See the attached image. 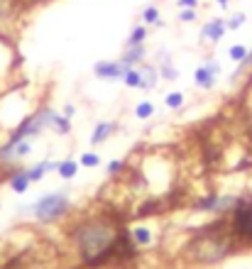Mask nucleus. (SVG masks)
Wrapping results in <instances>:
<instances>
[{"label": "nucleus", "mask_w": 252, "mask_h": 269, "mask_svg": "<svg viewBox=\"0 0 252 269\" xmlns=\"http://www.w3.org/2000/svg\"><path fill=\"white\" fill-rule=\"evenodd\" d=\"M125 230L120 220H115L108 213H93L81 218L78 223L69 228V240L76 247L78 257L86 267H103V262L108 259L110 250L115 247L120 233Z\"/></svg>", "instance_id": "f257e3e1"}, {"label": "nucleus", "mask_w": 252, "mask_h": 269, "mask_svg": "<svg viewBox=\"0 0 252 269\" xmlns=\"http://www.w3.org/2000/svg\"><path fill=\"white\" fill-rule=\"evenodd\" d=\"M242 252L240 242L235 240L228 218H218L213 223H203L194 228V235L186 240L181 255L191 264H218L223 259Z\"/></svg>", "instance_id": "f03ea898"}, {"label": "nucleus", "mask_w": 252, "mask_h": 269, "mask_svg": "<svg viewBox=\"0 0 252 269\" xmlns=\"http://www.w3.org/2000/svg\"><path fill=\"white\" fill-rule=\"evenodd\" d=\"M230 230L242 250H252V193L245 191L242 196H235V206L230 211Z\"/></svg>", "instance_id": "7ed1b4c3"}, {"label": "nucleus", "mask_w": 252, "mask_h": 269, "mask_svg": "<svg viewBox=\"0 0 252 269\" xmlns=\"http://www.w3.org/2000/svg\"><path fill=\"white\" fill-rule=\"evenodd\" d=\"M69 211H71V201L66 198L64 193H47L37 203H32V208H30L34 220H39V223H56Z\"/></svg>", "instance_id": "20e7f679"}, {"label": "nucleus", "mask_w": 252, "mask_h": 269, "mask_svg": "<svg viewBox=\"0 0 252 269\" xmlns=\"http://www.w3.org/2000/svg\"><path fill=\"white\" fill-rule=\"evenodd\" d=\"M218 74H220V64H218V61H216V59H213V61H206L201 69L194 71V83L201 86L203 91H211L213 86H216Z\"/></svg>", "instance_id": "39448f33"}, {"label": "nucleus", "mask_w": 252, "mask_h": 269, "mask_svg": "<svg viewBox=\"0 0 252 269\" xmlns=\"http://www.w3.org/2000/svg\"><path fill=\"white\" fill-rule=\"evenodd\" d=\"M125 69L128 66L122 64L120 59L118 61H98L93 66V74H96V79H103V81H120Z\"/></svg>", "instance_id": "423d86ee"}, {"label": "nucleus", "mask_w": 252, "mask_h": 269, "mask_svg": "<svg viewBox=\"0 0 252 269\" xmlns=\"http://www.w3.org/2000/svg\"><path fill=\"white\" fill-rule=\"evenodd\" d=\"M225 32H228L225 20H211V23L203 25V32H201V37H203V39H208L211 44H218L220 39L225 37Z\"/></svg>", "instance_id": "0eeeda50"}, {"label": "nucleus", "mask_w": 252, "mask_h": 269, "mask_svg": "<svg viewBox=\"0 0 252 269\" xmlns=\"http://www.w3.org/2000/svg\"><path fill=\"white\" fill-rule=\"evenodd\" d=\"M8 184H10V189L15 193H25V191L30 189V176H27V169H12L10 176H8Z\"/></svg>", "instance_id": "6e6552de"}, {"label": "nucleus", "mask_w": 252, "mask_h": 269, "mask_svg": "<svg viewBox=\"0 0 252 269\" xmlns=\"http://www.w3.org/2000/svg\"><path fill=\"white\" fill-rule=\"evenodd\" d=\"M144 54H147V52H144V44H130V47H125L120 61L125 66H137V64L144 61Z\"/></svg>", "instance_id": "1a4fd4ad"}, {"label": "nucleus", "mask_w": 252, "mask_h": 269, "mask_svg": "<svg viewBox=\"0 0 252 269\" xmlns=\"http://www.w3.org/2000/svg\"><path fill=\"white\" fill-rule=\"evenodd\" d=\"M56 167H59V162L44 159V162H37V164H32V167L27 169V176H30V181H42L44 174L47 171H56Z\"/></svg>", "instance_id": "9d476101"}, {"label": "nucleus", "mask_w": 252, "mask_h": 269, "mask_svg": "<svg viewBox=\"0 0 252 269\" xmlns=\"http://www.w3.org/2000/svg\"><path fill=\"white\" fill-rule=\"evenodd\" d=\"M115 130H118V123H98L96 125V130H93V134H91V145L93 147L103 145Z\"/></svg>", "instance_id": "9b49d317"}, {"label": "nucleus", "mask_w": 252, "mask_h": 269, "mask_svg": "<svg viewBox=\"0 0 252 269\" xmlns=\"http://www.w3.org/2000/svg\"><path fill=\"white\" fill-rule=\"evenodd\" d=\"M140 74H142V86H140V91H154L157 81H159V69L157 66H142L140 69Z\"/></svg>", "instance_id": "f8f14e48"}, {"label": "nucleus", "mask_w": 252, "mask_h": 269, "mask_svg": "<svg viewBox=\"0 0 252 269\" xmlns=\"http://www.w3.org/2000/svg\"><path fill=\"white\" fill-rule=\"evenodd\" d=\"M78 167H81V164H78V162H74V159H64V162H59L56 174H59L64 181H71V179H76Z\"/></svg>", "instance_id": "ddd939ff"}, {"label": "nucleus", "mask_w": 252, "mask_h": 269, "mask_svg": "<svg viewBox=\"0 0 252 269\" xmlns=\"http://www.w3.org/2000/svg\"><path fill=\"white\" fill-rule=\"evenodd\" d=\"M130 235L132 240H135V245H140V247H147L150 242H152V230L150 228H144V225H137V228H132L130 230Z\"/></svg>", "instance_id": "4468645a"}, {"label": "nucleus", "mask_w": 252, "mask_h": 269, "mask_svg": "<svg viewBox=\"0 0 252 269\" xmlns=\"http://www.w3.org/2000/svg\"><path fill=\"white\" fill-rule=\"evenodd\" d=\"M120 81L125 83V86H128V88H140V86H142V74H140V69L128 66Z\"/></svg>", "instance_id": "2eb2a0df"}, {"label": "nucleus", "mask_w": 252, "mask_h": 269, "mask_svg": "<svg viewBox=\"0 0 252 269\" xmlns=\"http://www.w3.org/2000/svg\"><path fill=\"white\" fill-rule=\"evenodd\" d=\"M52 127H54L56 134H69L71 132V118H66V115H61V113H54Z\"/></svg>", "instance_id": "dca6fc26"}, {"label": "nucleus", "mask_w": 252, "mask_h": 269, "mask_svg": "<svg viewBox=\"0 0 252 269\" xmlns=\"http://www.w3.org/2000/svg\"><path fill=\"white\" fill-rule=\"evenodd\" d=\"M154 115V103L152 101H142L135 105V118H140V120H150Z\"/></svg>", "instance_id": "f3484780"}, {"label": "nucleus", "mask_w": 252, "mask_h": 269, "mask_svg": "<svg viewBox=\"0 0 252 269\" xmlns=\"http://www.w3.org/2000/svg\"><path fill=\"white\" fill-rule=\"evenodd\" d=\"M144 39H147V30H144V27H132V32H130V37H128V44L125 47L144 44Z\"/></svg>", "instance_id": "a211bd4d"}, {"label": "nucleus", "mask_w": 252, "mask_h": 269, "mask_svg": "<svg viewBox=\"0 0 252 269\" xmlns=\"http://www.w3.org/2000/svg\"><path fill=\"white\" fill-rule=\"evenodd\" d=\"M245 20H247V15H245V12H235V15H230V17L225 20V27L235 32V30H240L242 25H245Z\"/></svg>", "instance_id": "6ab92c4d"}, {"label": "nucleus", "mask_w": 252, "mask_h": 269, "mask_svg": "<svg viewBox=\"0 0 252 269\" xmlns=\"http://www.w3.org/2000/svg\"><path fill=\"white\" fill-rule=\"evenodd\" d=\"M142 20H144V25H157V23H159V8H157V5L144 8V10H142Z\"/></svg>", "instance_id": "aec40b11"}, {"label": "nucleus", "mask_w": 252, "mask_h": 269, "mask_svg": "<svg viewBox=\"0 0 252 269\" xmlns=\"http://www.w3.org/2000/svg\"><path fill=\"white\" fill-rule=\"evenodd\" d=\"M166 108H172V110H179L181 105H184V93H166Z\"/></svg>", "instance_id": "412c9836"}, {"label": "nucleus", "mask_w": 252, "mask_h": 269, "mask_svg": "<svg viewBox=\"0 0 252 269\" xmlns=\"http://www.w3.org/2000/svg\"><path fill=\"white\" fill-rule=\"evenodd\" d=\"M245 54H247V47L245 44H233L230 49H228V56H230L235 64H240L242 59H245Z\"/></svg>", "instance_id": "4be33fe9"}, {"label": "nucleus", "mask_w": 252, "mask_h": 269, "mask_svg": "<svg viewBox=\"0 0 252 269\" xmlns=\"http://www.w3.org/2000/svg\"><path fill=\"white\" fill-rule=\"evenodd\" d=\"M78 164H81V167H100V157L96 152H83Z\"/></svg>", "instance_id": "5701e85b"}, {"label": "nucleus", "mask_w": 252, "mask_h": 269, "mask_svg": "<svg viewBox=\"0 0 252 269\" xmlns=\"http://www.w3.org/2000/svg\"><path fill=\"white\" fill-rule=\"evenodd\" d=\"M250 66H252V49H247V54H245V59H242L240 64H238V71L233 74V79H238V76H242V74H245V71H247Z\"/></svg>", "instance_id": "b1692460"}, {"label": "nucleus", "mask_w": 252, "mask_h": 269, "mask_svg": "<svg viewBox=\"0 0 252 269\" xmlns=\"http://www.w3.org/2000/svg\"><path fill=\"white\" fill-rule=\"evenodd\" d=\"M196 10L194 8H181V12H179V23H196Z\"/></svg>", "instance_id": "393cba45"}, {"label": "nucleus", "mask_w": 252, "mask_h": 269, "mask_svg": "<svg viewBox=\"0 0 252 269\" xmlns=\"http://www.w3.org/2000/svg\"><path fill=\"white\" fill-rule=\"evenodd\" d=\"M159 76H164L166 81H174L176 76H179V71H176V69L172 66V64H164V66L159 69Z\"/></svg>", "instance_id": "a878e982"}, {"label": "nucleus", "mask_w": 252, "mask_h": 269, "mask_svg": "<svg viewBox=\"0 0 252 269\" xmlns=\"http://www.w3.org/2000/svg\"><path fill=\"white\" fill-rule=\"evenodd\" d=\"M122 169H125V162H122V159H113V162L108 164V174L110 176H115V174H120Z\"/></svg>", "instance_id": "bb28decb"}, {"label": "nucleus", "mask_w": 252, "mask_h": 269, "mask_svg": "<svg viewBox=\"0 0 252 269\" xmlns=\"http://www.w3.org/2000/svg\"><path fill=\"white\" fill-rule=\"evenodd\" d=\"M176 5H179V8H194V10H196L198 0H176Z\"/></svg>", "instance_id": "cd10ccee"}, {"label": "nucleus", "mask_w": 252, "mask_h": 269, "mask_svg": "<svg viewBox=\"0 0 252 269\" xmlns=\"http://www.w3.org/2000/svg\"><path fill=\"white\" fill-rule=\"evenodd\" d=\"M74 113H76V108H74V105H64V113H61V115H66V118H74Z\"/></svg>", "instance_id": "c85d7f7f"}, {"label": "nucleus", "mask_w": 252, "mask_h": 269, "mask_svg": "<svg viewBox=\"0 0 252 269\" xmlns=\"http://www.w3.org/2000/svg\"><path fill=\"white\" fill-rule=\"evenodd\" d=\"M216 3H218L220 8H228V3H230V0H216Z\"/></svg>", "instance_id": "c756f323"}, {"label": "nucleus", "mask_w": 252, "mask_h": 269, "mask_svg": "<svg viewBox=\"0 0 252 269\" xmlns=\"http://www.w3.org/2000/svg\"><path fill=\"white\" fill-rule=\"evenodd\" d=\"M27 3H34V0H27Z\"/></svg>", "instance_id": "7c9ffc66"}]
</instances>
